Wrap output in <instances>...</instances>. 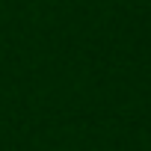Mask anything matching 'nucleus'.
Masks as SVG:
<instances>
[]
</instances>
